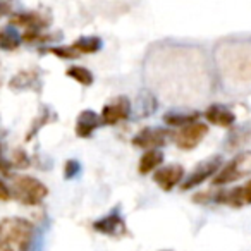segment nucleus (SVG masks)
Returning <instances> with one entry per match:
<instances>
[{
    "mask_svg": "<svg viewBox=\"0 0 251 251\" xmlns=\"http://www.w3.org/2000/svg\"><path fill=\"white\" fill-rule=\"evenodd\" d=\"M0 239L16 246L19 251H31L36 243V229L29 220L23 217H7L0 222Z\"/></svg>",
    "mask_w": 251,
    "mask_h": 251,
    "instance_id": "f257e3e1",
    "label": "nucleus"
},
{
    "mask_svg": "<svg viewBox=\"0 0 251 251\" xmlns=\"http://www.w3.org/2000/svg\"><path fill=\"white\" fill-rule=\"evenodd\" d=\"M11 193H12V198L21 201L23 205L33 206V205H40L47 198L49 188L36 177H31V176H18L12 181Z\"/></svg>",
    "mask_w": 251,
    "mask_h": 251,
    "instance_id": "f03ea898",
    "label": "nucleus"
},
{
    "mask_svg": "<svg viewBox=\"0 0 251 251\" xmlns=\"http://www.w3.org/2000/svg\"><path fill=\"white\" fill-rule=\"evenodd\" d=\"M251 174V151H243L236 155L229 164L220 167V171L213 176V186H224L236 182L239 179Z\"/></svg>",
    "mask_w": 251,
    "mask_h": 251,
    "instance_id": "7ed1b4c3",
    "label": "nucleus"
},
{
    "mask_svg": "<svg viewBox=\"0 0 251 251\" xmlns=\"http://www.w3.org/2000/svg\"><path fill=\"white\" fill-rule=\"evenodd\" d=\"M208 134V126L203 122H191L182 127H179L176 133H172V140L181 150H193L203 141V138Z\"/></svg>",
    "mask_w": 251,
    "mask_h": 251,
    "instance_id": "20e7f679",
    "label": "nucleus"
},
{
    "mask_svg": "<svg viewBox=\"0 0 251 251\" xmlns=\"http://www.w3.org/2000/svg\"><path fill=\"white\" fill-rule=\"evenodd\" d=\"M220 167H222V157H219V155L208 158V160H203L201 164L196 165V167L193 169L191 174L186 177V181L182 182L181 189L182 191H189V189L203 184L206 179L213 177V176L220 171Z\"/></svg>",
    "mask_w": 251,
    "mask_h": 251,
    "instance_id": "39448f33",
    "label": "nucleus"
},
{
    "mask_svg": "<svg viewBox=\"0 0 251 251\" xmlns=\"http://www.w3.org/2000/svg\"><path fill=\"white\" fill-rule=\"evenodd\" d=\"M131 110V101L127 97L124 95H119V97L112 98L103 108H101V124H107V126H114L119 124L121 121H126V119L129 117Z\"/></svg>",
    "mask_w": 251,
    "mask_h": 251,
    "instance_id": "423d86ee",
    "label": "nucleus"
},
{
    "mask_svg": "<svg viewBox=\"0 0 251 251\" xmlns=\"http://www.w3.org/2000/svg\"><path fill=\"white\" fill-rule=\"evenodd\" d=\"M169 138H172V133H169L164 127H143L133 138V145L138 148L155 150V148L165 147Z\"/></svg>",
    "mask_w": 251,
    "mask_h": 251,
    "instance_id": "0eeeda50",
    "label": "nucleus"
},
{
    "mask_svg": "<svg viewBox=\"0 0 251 251\" xmlns=\"http://www.w3.org/2000/svg\"><path fill=\"white\" fill-rule=\"evenodd\" d=\"M212 201L224 203V205L234 206V208L251 205V181H248L243 186H237V188H230L222 193L212 195Z\"/></svg>",
    "mask_w": 251,
    "mask_h": 251,
    "instance_id": "6e6552de",
    "label": "nucleus"
},
{
    "mask_svg": "<svg viewBox=\"0 0 251 251\" xmlns=\"http://www.w3.org/2000/svg\"><path fill=\"white\" fill-rule=\"evenodd\" d=\"M184 177V169L182 165L171 164L165 167H158L153 172V181L157 182V186L164 191H172L179 182Z\"/></svg>",
    "mask_w": 251,
    "mask_h": 251,
    "instance_id": "1a4fd4ad",
    "label": "nucleus"
},
{
    "mask_svg": "<svg viewBox=\"0 0 251 251\" xmlns=\"http://www.w3.org/2000/svg\"><path fill=\"white\" fill-rule=\"evenodd\" d=\"M93 229L97 232L103 234V236H110V237H121L126 234L127 227H126L124 219L121 217V213L117 210L110 212L108 215L98 219L97 222H93Z\"/></svg>",
    "mask_w": 251,
    "mask_h": 251,
    "instance_id": "9d476101",
    "label": "nucleus"
},
{
    "mask_svg": "<svg viewBox=\"0 0 251 251\" xmlns=\"http://www.w3.org/2000/svg\"><path fill=\"white\" fill-rule=\"evenodd\" d=\"M101 124V117L93 110H83L79 112L76 121V136L77 138H90L98 126Z\"/></svg>",
    "mask_w": 251,
    "mask_h": 251,
    "instance_id": "9b49d317",
    "label": "nucleus"
},
{
    "mask_svg": "<svg viewBox=\"0 0 251 251\" xmlns=\"http://www.w3.org/2000/svg\"><path fill=\"white\" fill-rule=\"evenodd\" d=\"M205 119L213 126H219V127H232L234 122H236V115L229 110L227 107L219 103L210 105L205 110Z\"/></svg>",
    "mask_w": 251,
    "mask_h": 251,
    "instance_id": "f8f14e48",
    "label": "nucleus"
},
{
    "mask_svg": "<svg viewBox=\"0 0 251 251\" xmlns=\"http://www.w3.org/2000/svg\"><path fill=\"white\" fill-rule=\"evenodd\" d=\"M9 86H11L12 90H36V91H40L42 83H40L38 73H35V71H23V73L16 74V76L12 77L11 83H9Z\"/></svg>",
    "mask_w": 251,
    "mask_h": 251,
    "instance_id": "ddd939ff",
    "label": "nucleus"
},
{
    "mask_svg": "<svg viewBox=\"0 0 251 251\" xmlns=\"http://www.w3.org/2000/svg\"><path fill=\"white\" fill-rule=\"evenodd\" d=\"M12 26H25L28 29H42L49 25V21L43 19V16L36 14V12H19V14L11 16Z\"/></svg>",
    "mask_w": 251,
    "mask_h": 251,
    "instance_id": "4468645a",
    "label": "nucleus"
},
{
    "mask_svg": "<svg viewBox=\"0 0 251 251\" xmlns=\"http://www.w3.org/2000/svg\"><path fill=\"white\" fill-rule=\"evenodd\" d=\"M162 162H164V153L160 150H157V148L155 150H147L141 155L140 164H138V171L143 176L151 174V172H155L160 167Z\"/></svg>",
    "mask_w": 251,
    "mask_h": 251,
    "instance_id": "2eb2a0df",
    "label": "nucleus"
},
{
    "mask_svg": "<svg viewBox=\"0 0 251 251\" xmlns=\"http://www.w3.org/2000/svg\"><path fill=\"white\" fill-rule=\"evenodd\" d=\"M21 45V36L16 31V28L12 25L0 28V50L5 52H12V50L19 49Z\"/></svg>",
    "mask_w": 251,
    "mask_h": 251,
    "instance_id": "dca6fc26",
    "label": "nucleus"
},
{
    "mask_svg": "<svg viewBox=\"0 0 251 251\" xmlns=\"http://www.w3.org/2000/svg\"><path fill=\"white\" fill-rule=\"evenodd\" d=\"M198 112H169V114L164 115V122L167 126H172V127H182L186 124H191V122L198 121Z\"/></svg>",
    "mask_w": 251,
    "mask_h": 251,
    "instance_id": "f3484780",
    "label": "nucleus"
},
{
    "mask_svg": "<svg viewBox=\"0 0 251 251\" xmlns=\"http://www.w3.org/2000/svg\"><path fill=\"white\" fill-rule=\"evenodd\" d=\"M157 110V100L153 95H150L148 91L138 95V103H136V114L140 117H148L150 114Z\"/></svg>",
    "mask_w": 251,
    "mask_h": 251,
    "instance_id": "a211bd4d",
    "label": "nucleus"
},
{
    "mask_svg": "<svg viewBox=\"0 0 251 251\" xmlns=\"http://www.w3.org/2000/svg\"><path fill=\"white\" fill-rule=\"evenodd\" d=\"M73 49L77 53H95L101 49V40L97 36H83L73 43Z\"/></svg>",
    "mask_w": 251,
    "mask_h": 251,
    "instance_id": "6ab92c4d",
    "label": "nucleus"
},
{
    "mask_svg": "<svg viewBox=\"0 0 251 251\" xmlns=\"http://www.w3.org/2000/svg\"><path fill=\"white\" fill-rule=\"evenodd\" d=\"M66 74L74 79L76 83H79L81 86H91L93 84V74H91L90 69L83 66H71L69 69L66 71Z\"/></svg>",
    "mask_w": 251,
    "mask_h": 251,
    "instance_id": "aec40b11",
    "label": "nucleus"
},
{
    "mask_svg": "<svg viewBox=\"0 0 251 251\" xmlns=\"http://www.w3.org/2000/svg\"><path fill=\"white\" fill-rule=\"evenodd\" d=\"M49 52L57 57H60V59H66V60L76 59V57L79 55L73 47H52V49H49Z\"/></svg>",
    "mask_w": 251,
    "mask_h": 251,
    "instance_id": "412c9836",
    "label": "nucleus"
},
{
    "mask_svg": "<svg viewBox=\"0 0 251 251\" xmlns=\"http://www.w3.org/2000/svg\"><path fill=\"white\" fill-rule=\"evenodd\" d=\"M79 172H81V164L76 158H71V160L66 162V165H64V177H66L67 181L74 179Z\"/></svg>",
    "mask_w": 251,
    "mask_h": 251,
    "instance_id": "4be33fe9",
    "label": "nucleus"
},
{
    "mask_svg": "<svg viewBox=\"0 0 251 251\" xmlns=\"http://www.w3.org/2000/svg\"><path fill=\"white\" fill-rule=\"evenodd\" d=\"M12 165H16L18 169H26L29 165V157L25 153L23 150H16L12 153V160H11Z\"/></svg>",
    "mask_w": 251,
    "mask_h": 251,
    "instance_id": "5701e85b",
    "label": "nucleus"
},
{
    "mask_svg": "<svg viewBox=\"0 0 251 251\" xmlns=\"http://www.w3.org/2000/svg\"><path fill=\"white\" fill-rule=\"evenodd\" d=\"M11 198H12L11 188H9V186L0 179V201H9Z\"/></svg>",
    "mask_w": 251,
    "mask_h": 251,
    "instance_id": "b1692460",
    "label": "nucleus"
},
{
    "mask_svg": "<svg viewBox=\"0 0 251 251\" xmlns=\"http://www.w3.org/2000/svg\"><path fill=\"white\" fill-rule=\"evenodd\" d=\"M12 171V164L9 160H5L2 155H0V174H4V176H9Z\"/></svg>",
    "mask_w": 251,
    "mask_h": 251,
    "instance_id": "393cba45",
    "label": "nucleus"
},
{
    "mask_svg": "<svg viewBox=\"0 0 251 251\" xmlns=\"http://www.w3.org/2000/svg\"><path fill=\"white\" fill-rule=\"evenodd\" d=\"M9 11H11V7H9V4H5V2H0V18H2V16L7 14Z\"/></svg>",
    "mask_w": 251,
    "mask_h": 251,
    "instance_id": "a878e982",
    "label": "nucleus"
},
{
    "mask_svg": "<svg viewBox=\"0 0 251 251\" xmlns=\"http://www.w3.org/2000/svg\"><path fill=\"white\" fill-rule=\"evenodd\" d=\"M0 251H14V250L11 248V244L4 243V241L0 239Z\"/></svg>",
    "mask_w": 251,
    "mask_h": 251,
    "instance_id": "bb28decb",
    "label": "nucleus"
},
{
    "mask_svg": "<svg viewBox=\"0 0 251 251\" xmlns=\"http://www.w3.org/2000/svg\"><path fill=\"white\" fill-rule=\"evenodd\" d=\"M0 2H5V0H0Z\"/></svg>",
    "mask_w": 251,
    "mask_h": 251,
    "instance_id": "cd10ccee",
    "label": "nucleus"
},
{
    "mask_svg": "<svg viewBox=\"0 0 251 251\" xmlns=\"http://www.w3.org/2000/svg\"><path fill=\"white\" fill-rule=\"evenodd\" d=\"M0 148H2V147H0Z\"/></svg>",
    "mask_w": 251,
    "mask_h": 251,
    "instance_id": "c85d7f7f",
    "label": "nucleus"
}]
</instances>
